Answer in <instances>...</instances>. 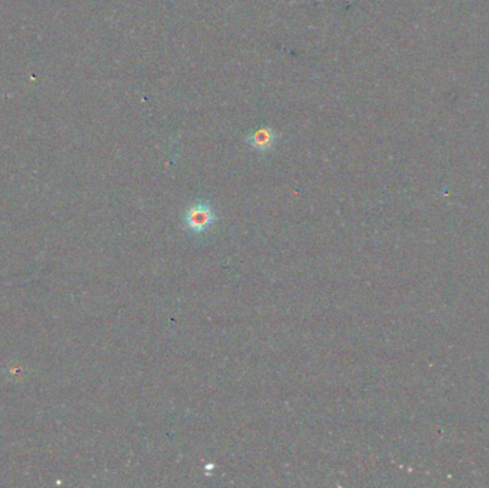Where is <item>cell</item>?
I'll return each mask as SVG.
<instances>
[{"instance_id":"1","label":"cell","mask_w":489,"mask_h":488,"mask_svg":"<svg viewBox=\"0 0 489 488\" xmlns=\"http://www.w3.org/2000/svg\"><path fill=\"white\" fill-rule=\"evenodd\" d=\"M216 214L211 203L207 202H196L188 208L186 214L184 215L185 226L195 232L202 233L211 228L216 222Z\"/></svg>"},{"instance_id":"2","label":"cell","mask_w":489,"mask_h":488,"mask_svg":"<svg viewBox=\"0 0 489 488\" xmlns=\"http://www.w3.org/2000/svg\"><path fill=\"white\" fill-rule=\"evenodd\" d=\"M247 142L254 148L256 152L266 154L269 152L275 144L277 142V133L273 128L270 126H262L259 129L252 130L247 136Z\"/></svg>"}]
</instances>
